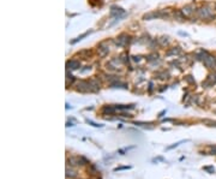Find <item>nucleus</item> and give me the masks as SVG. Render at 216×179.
Segmentation results:
<instances>
[{
  "instance_id": "0eeeda50",
  "label": "nucleus",
  "mask_w": 216,
  "mask_h": 179,
  "mask_svg": "<svg viewBox=\"0 0 216 179\" xmlns=\"http://www.w3.org/2000/svg\"><path fill=\"white\" fill-rule=\"evenodd\" d=\"M129 168H131V167H130V166H127V167H126V166H124V167H119V168H115V171H121V170H129Z\"/></svg>"
},
{
  "instance_id": "f257e3e1",
  "label": "nucleus",
  "mask_w": 216,
  "mask_h": 179,
  "mask_svg": "<svg viewBox=\"0 0 216 179\" xmlns=\"http://www.w3.org/2000/svg\"><path fill=\"white\" fill-rule=\"evenodd\" d=\"M198 16H199L202 19L215 18V14H214L212 10H210V9H207V7H203V9H199V10H198Z\"/></svg>"
},
{
  "instance_id": "423d86ee",
  "label": "nucleus",
  "mask_w": 216,
  "mask_h": 179,
  "mask_svg": "<svg viewBox=\"0 0 216 179\" xmlns=\"http://www.w3.org/2000/svg\"><path fill=\"white\" fill-rule=\"evenodd\" d=\"M183 10H186V14H191V13L193 12V10H191V6H186V7H184Z\"/></svg>"
},
{
  "instance_id": "7ed1b4c3",
  "label": "nucleus",
  "mask_w": 216,
  "mask_h": 179,
  "mask_svg": "<svg viewBox=\"0 0 216 179\" xmlns=\"http://www.w3.org/2000/svg\"><path fill=\"white\" fill-rule=\"evenodd\" d=\"M115 112V108L114 107H111V106H104L102 108V113H108V114H112Z\"/></svg>"
},
{
  "instance_id": "f03ea898",
  "label": "nucleus",
  "mask_w": 216,
  "mask_h": 179,
  "mask_svg": "<svg viewBox=\"0 0 216 179\" xmlns=\"http://www.w3.org/2000/svg\"><path fill=\"white\" fill-rule=\"evenodd\" d=\"M203 63H204V65L208 67V69H214V67H216V58L215 57H212V56H210V54H205V57H204V59H203Z\"/></svg>"
},
{
  "instance_id": "39448f33",
  "label": "nucleus",
  "mask_w": 216,
  "mask_h": 179,
  "mask_svg": "<svg viewBox=\"0 0 216 179\" xmlns=\"http://www.w3.org/2000/svg\"><path fill=\"white\" fill-rule=\"evenodd\" d=\"M79 65H81L79 61H76V60H71V61L67 63V66H70L71 69H73V70H75V69H78Z\"/></svg>"
},
{
  "instance_id": "20e7f679",
  "label": "nucleus",
  "mask_w": 216,
  "mask_h": 179,
  "mask_svg": "<svg viewBox=\"0 0 216 179\" xmlns=\"http://www.w3.org/2000/svg\"><path fill=\"white\" fill-rule=\"evenodd\" d=\"M66 177L67 178H76L77 177V173H76V171H73L72 168H66Z\"/></svg>"
}]
</instances>
